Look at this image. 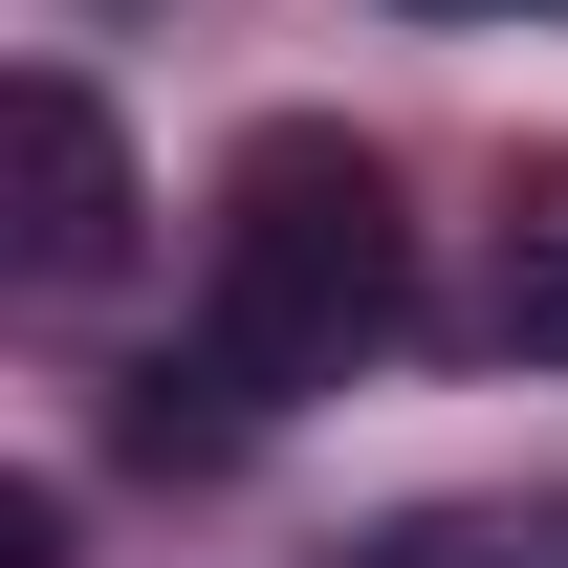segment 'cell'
Instances as JSON below:
<instances>
[{
	"label": "cell",
	"mask_w": 568,
	"mask_h": 568,
	"mask_svg": "<svg viewBox=\"0 0 568 568\" xmlns=\"http://www.w3.org/2000/svg\"><path fill=\"white\" fill-rule=\"evenodd\" d=\"M394 328V175L351 132H241L219 153V241H197V394L284 416Z\"/></svg>",
	"instance_id": "obj_1"
},
{
	"label": "cell",
	"mask_w": 568,
	"mask_h": 568,
	"mask_svg": "<svg viewBox=\"0 0 568 568\" xmlns=\"http://www.w3.org/2000/svg\"><path fill=\"white\" fill-rule=\"evenodd\" d=\"M0 175H22V284H110L132 263V153H110V110L67 67L0 88Z\"/></svg>",
	"instance_id": "obj_2"
},
{
	"label": "cell",
	"mask_w": 568,
	"mask_h": 568,
	"mask_svg": "<svg viewBox=\"0 0 568 568\" xmlns=\"http://www.w3.org/2000/svg\"><path fill=\"white\" fill-rule=\"evenodd\" d=\"M481 328L525 372H568V175H525V197H503V284H481Z\"/></svg>",
	"instance_id": "obj_3"
},
{
	"label": "cell",
	"mask_w": 568,
	"mask_h": 568,
	"mask_svg": "<svg viewBox=\"0 0 568 568\" xmlns=\"http://www.w3.org/2000/svg\"><path fill=\"white\" fill-rule=\"evenodd\" d=\"M394 568H568V525H416Z\"/></svg>",
	"instance_id": "obj_4"
},
{
	"label": "cell",
	"mask_w": 568,
	"mask_h": 568,
	"mask_svg": "<svg viewBox=\"0 0 568 568\" xmlns=\"http://www.w3.org/2000/svg\"><path fill=\"white\" fill-rule=\"evenodd\" d=\"M503 22H525V0H503Z\"/></svg>",
	"instance_id": "obj_5"
}]
</instances>
